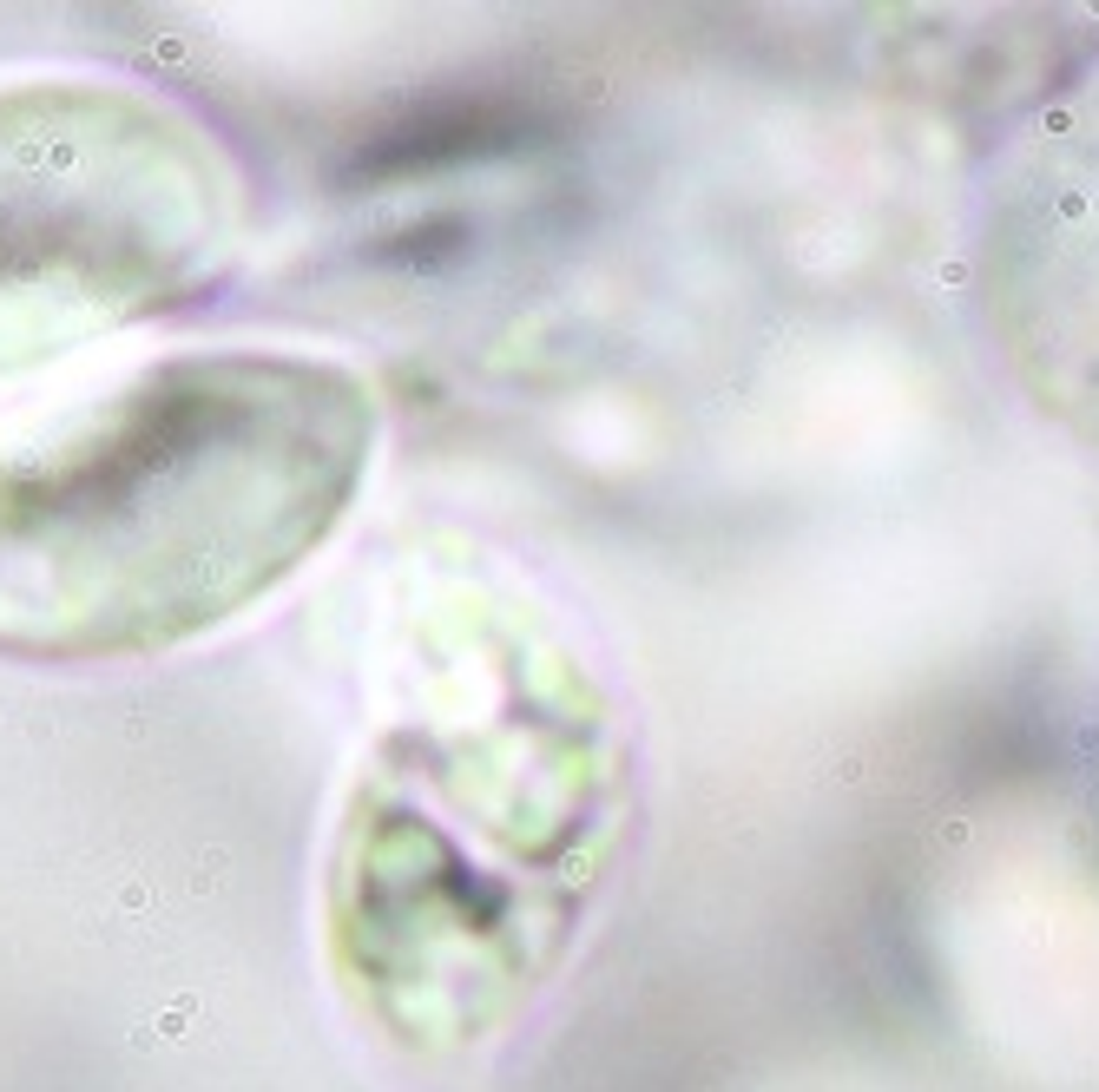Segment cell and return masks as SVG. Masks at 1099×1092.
Listing matches in <instances>:
<instances>
[{
    "label": "cell",
    "mask_w": 1099,
    "mask_h": 1092,
    "mask_svg": "<svg viewBox=\"0 0 1099 1092\" xmlns=\"http://www.w3.org/2000/svg\"><path fill=\"white\" fill-rule=\"evenodd\" d=\"M369 441L375 402L343 363H152L0 455V651L145 658L251 612L336 534Z\"/></svg>",
    "instance_id": "6da1fadb"
},
{
    "label": "cell",
    "mask_w": 1099,
    "mask_h": 1092,
    "mask_svg": "<svg viewBox=\"0 0 1099 1092\" xmlns=\"http://www.w3.org/2000/svg\"><path fill=\"white\" fill-rule=\"evenodd\" d=\"M237 237L224 152L125 86H0V375L204 290Z\"/></svg>",
    "instance_id": "7a4b0ae2"
}]
</instances>
